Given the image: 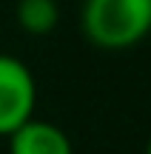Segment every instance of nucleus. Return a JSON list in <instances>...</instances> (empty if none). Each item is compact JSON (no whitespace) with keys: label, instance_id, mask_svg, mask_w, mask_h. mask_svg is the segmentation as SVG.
Returning <instances> with one entry per match:
<instances>
[{"label":"nucleus","instance_id":"obj_1","mask_svg":"<svg viewBox=\"0 0 151 154\" xmlns=\"http://www.w3.org/2000/svg\"><path fill=\"white\" fill-rule=\"evenodd\" d=\"M80 26L97 49H131L151 32V0H86Z\"/></svg>","mask_w":151,"mask_h":154},{"label":"nucleus","instance_id":"obj_2","mask_svg":"<svg viewBox=\"0 0 151 154\" xmlns=\"http://www.w3.org/2000/svg\"><path fill=\"white\" fill-rule=\"evenodd\" d=\"M37 86L34 74L23 60L0 54V137H9L14 128L34 117Z\"/></svg>","mask_w":151,"mask_h":154},{"label":"nucleus","instance_id":"obj_3","mask_svg":"<svg viewBox=\"0 0 151 154\" xmlns=\"http://www.w3.org/2000/svg\"><path fill=\"white\" fill-rule=\"evenodd\" d=\"M9 154H74V149L60 126L32 117L9 134Z\"/></svg>","mask_w":151,"mask_h":154},{"label":"nucleus","instance_id":"obj_4","mask_svg":"<svg viewBox=\"0 0 151 154\" xmlns=\"http://www.w3.org/2000/svg\"><path fill=\"white\" fill-rule=\"evenodd\" d=\"M17 26L29 34H49L57 29L60 20V9L54 0H17Z\"/></svg>","mask_w":151,"mask_h":154},{"label":"nucleus","instance_id":"obj_5","mask_svg":"<svg viewBox=\"0 0 151 154\" xmlns=\"http://www.w3.org/2000/svg\"><path fill=\"white\" fill-rule=\"evenodd\" d=\"M146 154H151V140H148V146H146Z\"/></svg>","mask_w":151,"mask_h":154}]
</instances>
